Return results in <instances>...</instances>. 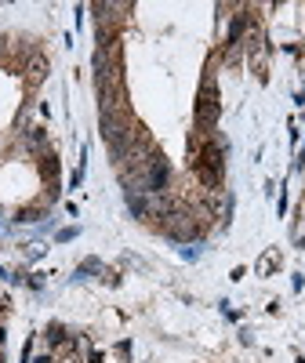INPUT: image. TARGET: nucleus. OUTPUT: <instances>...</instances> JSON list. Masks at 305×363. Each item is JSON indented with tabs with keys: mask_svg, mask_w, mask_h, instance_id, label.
<instances>
[{
	"mask_svg": "<svg viewBox=\"0 0 305 363\" xmlns=\"http://www.w3.org/2000/svg\"><path fill=\"white\" fill-rule=\"evenodd\" d=\"M44 77H48V58H44V55H29L26 84H29V87H37V84H44Z\"/></svg>",
	"mask_w": 305,
	"mask_h": 363,
	"instance_id": "2",
	"label": "nucleus"
},
{
	"mask_svg": "<svg viewBox=\"0 0 305 363\" xmlns=\"http://www.w3.org/2000/svg\"><path fill=\"white\" fill-rule=\"evenodd\" d=\"M40 218H44V211H40V207H22L18 215H15L18 225H33V222H40Z\"/></svg>",
	"mask_w": 305,
	"mask_h": 363,
	"instance_id": "4",
	"label": "nucleus"
},
{
	"mask_svg": "<svg viewBox=\"0 0 305 363\" xmlns=\"http://www.w3.org/2000/svg\"><path fill=\"white\" fill-rule=\"evenodd\" d=\"M277 265H280V247H269V251L262 255V262H258V277H269Z\"/></svg>",
	"mask_w": 305,
	"mask_h": 363,
	"instance_id": "3",
	"label": "nucleus"
},
{
	"mask_svg": "<svg viewBox=\"0 0 305 363\" xmlns=\"http://www.w3.org/2000/svg\"><path fill=\"white\" fill-rule=\"evenodd\" d=\"M218 116H222L218 84H215V77L207 73V77H204V84H200V95H196V131H200V135H215Z\"/></svg>",
	"mask_w": 305,
	"mask_h": 363,
	"instance_id": "1",
	"label": "nucleus"
}]
</instances>
